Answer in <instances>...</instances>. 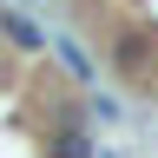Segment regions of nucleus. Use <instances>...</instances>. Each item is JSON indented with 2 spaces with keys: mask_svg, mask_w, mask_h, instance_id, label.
Instances as JSON below:
<instances>
[{
  "mask_svg": "<svg viewBox=\"0 0 158 158\" xmlns=\"http://www.w3.org/2000/svg\"><path fill=\"white\" fill-rule=\"evenodd\" d=\"M112 59H118L125 73H145V40H138V33H125V40L112 46Z\"/></svg>",
  "mask_w": 158,
  "mask_h": 158,
  "instance_id": "obj_1",
  "label": "nucleus"
},
{
  "mask_svg": "<svg viewBox=\"0 0 158 158\" xmlns=\"http://www.w3.org/2000/svg\"><path fill=\"white\" fill-rule=\"evenodd\" d=\"M53 158H86V138H79V132H66V138L53 145Z\"/></svg>",
  "mask_w": 158,
  "mask_h": 158,
  "instance_id": "obj_2",
  "label": "nucleus"
}]
</instances>
